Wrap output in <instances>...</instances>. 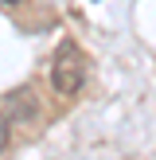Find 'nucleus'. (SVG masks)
<instances>
[{
  "instance_id": "nucleus-3",
  "label": "nucleus",
  "mask_w": 156,
  "mask_h": 160,
  "mask_svg": "<svg viewBox=\"0 0 156 160\" xmlns=\"http://www.w3.org/2000/svg\"><path fill=\"white\" fill-rule=\"evenodd\" d=\"M4 4H12V0H4Z\"/></svg>"
},
{
  "instance_id": "nucleus-2",
  "label": "nucleus",
  "mask_w": 156,
  "mask_h": 160,
  "mask_svg": "<svg viewBox=\"0 0 156 160\" xmlns=\"http://www.w3.org/2000/svg\"><path fill=\"white\" fill-rule=\"evenodd\" d=\"M8 129H12V125H8V117H4V113H0V148H4V145H8Z\"/></svg>"
},
{
  "instance_id": "nucleus-1",
  "label": "nucleus",
  "mask_w": 156,
  "mask_h": 160,
  "mask_svg": "<svg viewBox=\"0 0 156 160\" xmlns=\"http://www.w3.org/2000/svg\"><path fill=\"white\" fill-rule=\"evenodd\" d=\"M86 74H90L86 55L78 51L74 43H62L59 51H55V59H51V86H55V94L74 98V94L86 86Z\"/></svg>"
}]
</instances>
